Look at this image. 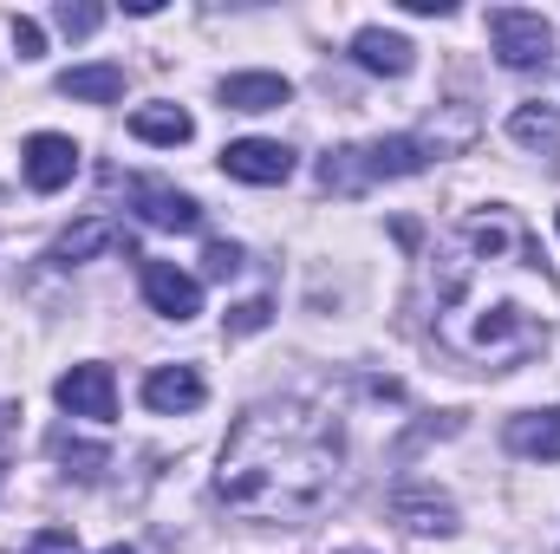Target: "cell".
<instances>
[{
    "label": "cell",
    "instance_id": "6da1fadb",
    "mask_svg": "<svg viewBox=\"0 0 560 554\" xmlns=\"http://www.w3.org/2000/svg\"><path fill=\"white\" fill-rule=\"evenodd\" d=\"M560 287L515 209L463 216L430 268V333L476 372H509L555 339Z\"/></svg>",
    "mask_w": 560,
    "mask_h": 554
},
{
    "label": "cell",
    "instance_id": "7a4b0ae2",
    "mask_svg": "<svg viewBox=\"0 0 560 554\" xmlns=\"http://www.w3.org/2000/svg\"><path fill=\"white\" fill-rule=\"evenodd\" d=\"M346 470L339 417L306 399H261L229 424L215 496L248 522H306Z\"/></svg>",
    "mask_w": 560,
    "mask_h": 554
},
{
    "label": "cell",
    "instance_id": "3957f363",
    "mask_svg": "<svg viewBox=\"0 0 560 554\" xmlns=\"http://www.w3.org/2000/svg\"><path fill=\"white\" fill-rule=\"evenodd\" d=\"M489 39H495V53H502L509 72H535L555 53V26L541 13H528V7H495L489 13Z\"/></svg>",
    "mask_w": 560,
    "mask_h": 554
},
{
    "label": "cell",
    "instance_id": "277c9868",
    "mask_svg": "<svg viewBox=\"0 0 560 554\" xmlns=\"http://www.w3.org/2000/svg\"><path fill=\"white\" fill-rule=\"evenodd\" d=\"M52 399H59L72 417L112 424V417H118V379H112V366H72V372L52 385Z\"/></svg>",
    "mask_w": 560,
    "mask_h": 554
},
{
    "label": "cell",
    "instance_id": "5b68a950",
    "mask_svg": "<svg viewBox=\"0 0 560 554\" xmlns=\"http://www.w3.org/2000/svg\"><path fill=\"white\" fill-rule=\"evenodd\" d=\"M131 209H138L150 229H170V235H189V229H202V209H196V196H183V189H170V183H156V176H138V183H131Z\"/></svg>",
    "mask_w": 560,
    "mask_h": 554
},
{
    "label": "cell",
    "instance_id": "8992f818",
    "mask_svg": "<svg viewBox=\"0 0 560 554\" xmlns=\"http://www.w3.org/2000/svg\"><path fill=\"white\" fill-rule=\"evenodd\" d=\"M20 170H26V183L39 196H52V189H66L79 176V143L59 138V131H39V138H26V150H20Z\"/></svg>",
    "mask_w": 560,
    "mask_h": 554
},
{
    "label": "cell",
    "instance_id": "52a82bcc",
    "mask_svg": "<svg viewBox=\"0 0 560 554\" xmlns=\"http://www.w3.org/2000/svg\"><path fill=\"white\" fill-rule=\"evenodd\" d=\"M143 300L163 320H196L202 313V280L183 275L176 262H143Z\"/></svg>",
    "mask_w": 560,
    "mask_h": 554
},
{
    "label": "cell",
    "instance_id": "ba28073f",
    "mask_svg": "<svg viewBox=\"0 0 560 554\" xmlns=\"http://www.w3.org/2000/svg\"><path fill=\"white\" fill-rule=\"evenodd\" d=\"M222 170L235 176V183H287L293 176V150L275 138H235L229 150H222Z\"/></svg>",
    "mask_w": 560,
    "mask_h": 554
},
{
    "label": "cell",
    "instance_id": "9c48e42d",
    "mask_svg": "<svg viewBox=\"0 0 560 554\" xmlns=\"http://www.w3.org/2000/svg\"><path fill=\"white\" fill-rule=\"evenodd\" d=\"M202 399H209V385H202L196 366H156V372L143 379V405L156 417H183V412H196Z\"/></svg>",
    "mask_w": 560,
    "mask_h": 554
},
{
    "label": "cell",
    "instance_id": "30bf717a",
    "mask_svg": "<svg viewBox=\"0 0 560 554\" xmlns=\"http://www.w3.org/2000/svg\"><path fill=\"white\" fill-rule=\"evenodd\" d=\"M105 249H131V242H125V229H118L112 216H85V222H72V229L52 242L46 262H52V268H85V262L105 255Z\"/></svg>",
    "mask_w": 560,
    "mask_h": 554
},
{
    "label": "cell",
    "instance_id": "8fae6325",
    "mask_svg": "<svg viewBox=\"0 0 560 554\" xmlns=\"http://www.w3.org/2000/svg\"><path fill=\"white\" fill-rule=\"evenodd\" d=\"M392 516H398L411 535H450V529H456V503H450L443 489H430V483H405V489L392 496Z\"/></svg>",
    "mask_w": 560,
    "mask_h": 554
},
{
    "label": "cell",
    "instance_id": "7c38bea8",
    "mask_svg": "<svg viewBox=\"0 0 560 554\" xmlns=\"http://www.w3.org/2000/svg\"><path fill=\"white\" fill-rule=\"evenodd\" d=\"M352 59H359L365 72H385V79H405V72L418 66V46H411L405 33H385V26H365V33H352Z\"/></svg>",
    "mask_w": 560,
    "mask_h": 554
},
{
    "label": "cell",
    "instance_id": "4fadbf2b",
    "mask_svg": "<svg viewBox=\"0 0 560 554\" xmlns=\"http://www.w3.org/2000/svg\"><path fill=\"white\" fill-rule=\"evenodd\" d=\"M502 443H509L515 457H528V463H560V405H555V412H522V417H509Z\"/></svg>",
    "mask_w": 560,
    "mask_h": 554
},
{
    "label": "cell",
    "instance_id": "5bb4252c",
    "mask_svg": "<svg viewBox=\"0 0 560 554\" xmlns=\"http://www.w3.org/2000/svg\"><path fill=\"white\" fill-rule=\"evenodd\" d=\"M293 99V85L280 72H229L222 79V105L229 112H280Z\"/></svg>",
    "mask_w": 560,
    "mask_h": 554
},
{
    "label": "cell",
    "instance_id": "9a60e30c",
    "mask_svg": "<svg viewBox=\"0 0 560 554\" xmlns=\"http://www.w3.org/2000/svg\"><path fill=\"white\" fill-rule=\"evenodd\" d=\"M59 92L79 99V105H118V99H125V66H112V59L72 66V72H59Z\"/></svg>",
    "mask_w": 560,
    "mask_h": 554
},
{
    "label": "cell",
    "instance_id": "2e32d148",
    "mask_svg": "<svg viewBox=\"0 0 560 554\" xmlns=\"http://www.w3.org/2000/svg\"><path fill=\"white\" fill-rule=\"evenodd\" d=\"M365 157V176L378 183V176H418L423 163H430V150H423V138H378L359 150Z\"/></svg>",
    "mask_w": 560,
    "mask_h": 554
},
{
    "label": "cell",
    "instance_id": "e0dca14e",
    "mask_svg": "<svg viewBox=\"0 0 560 554\" xmlns=\"http://www.w3.org/2000/svg\"><path fill=\"white\" fill-rule=\"evenodd\" d=\"M131 138L138 143H189L196 138V118L183 112V105H143V112H131Z\"/></svg>",
    "mask_w": 560,
    "mask_h": 554
},
{
    "label": "cell",
    "instance_id": "ac0fdd59",
    "mask_svg": "<svg viewBox=\"0 0 560 554\" xmlns=\"http://www.w3.org/2000/svg\"><path fill=\"white\" fill-rule=\"evenodd\" d=\"M52 457H59V463H66V476H79V483H98V476L112 470V457H105V450H92V443H72L66 430L52 437Z\"/></svg>",
    "mask_w": 560,
    "mask_h": 554
},
{
    "label": "cell",
    "instance_id": "d6986e66",
    "mask_svg": "<svg viewBox=\"0 0 560 554\" xmlns=\"http://www.w3.org/2000/svg\"><path fill=\"white\" fill-rule=\"evenodd\" d=\"M319 183H326V189H339V196H359L372 176H365V157H359V150H326Z\"/></svg>",
    "mask_w": 560,
    "mask_h": 554
},
{
    "label": "cell",
    "instance_id": "ffe728a7",
    "mask_svg": "<svg viewBox=\"0 0 560 554\" xmlns=\"http://www.w3.org/2000/svg\"><path fill=\"white\" fill-rule=\"evenodd\" d=\"M509 138L515 143H555L560 138V112L555 105H522V112L509 118Z\"/></svg>",
    "mask_w": 560,
    "mask_h": 554
},
{
    "label": "cell",
    "instance_id": "44dd1931",
    "mask_svg": "<svg viewBox=\"0 0 560 554\" xmlns=\"http://www.w3.org/2000/svg\"><path fill=\"white\" fill-rule=\"evenodd\" d=\"M52 20H59V33L85 39V33H98V26H105V7H72V0H66V7L52 13Z\"/></svg>",
    "mask_w": 560,
    "mask_h": 554
},
{
    "label": "cell",
    "instance_id": "7402d4cb",
    "mask_svg": "<svg viewBox=\"0 0 560 554\" xmlns=\"http://www.w3.org/2000/svg\"><path fill=\"white\" fill-rule=\"evenodd\" d=\"M275 320V300H242V307H229V333L242 339V333H261Z\"/></svg>",
    "mask_w": 560,
    "mask_h": 554
},
{
    "label": "cell",
    "instance_id": "603a6c76",
    "mask_svg": "<svg viewBox=\"0 0 560 554\" xmlns=\"http://www.w3.org/2000/svg\"><path fill=\"white\" fill-rule=\"evenodd\" d=\"M202 268H209L215 280H229L235 268H242V249H235V242H209V249H202Z\"/></svg>",
    "mask_w": 560,
    "mask_h": 554
},
{
    "label": "cell",
    "instance_id": "cb8c5ba5",
    "mask_svg": "<svg viewBox=\"0 0 560 554\" xmlns=\"http://www.w3.org/2000/svg\"><path fill=\"white\" fill-rule=\"evenodd\" d=\"M13 46H20V59H39V53H46L39 20H20V13H13Z\"/></svg>",
    "mask_w": 560,
    "mask_h": 554
},
{
    "label": "cell",
    "instance_id": "d4e9b609",
    "mask_svg": "<svg viewBox=\"0 0 560 554\" xmlns=\"http://www.w3.org/2000/svg\"><path fill=\"white\" fill-rule=\"evenodd\" d=\"M26 554H79V542H72V529H39L26 542Z\"/></svg>",
    "mask_w": 560,
    "mask_h": 554
},
{
    "label": "cell",
    "instance_id": "484cf974",
    "mask_svg": "<svg viewBox=\"0 0 560 554\" xmlns=\"http://www.w3.org/2000/svg\"><path fill=\"white\" fill-rule=\"evenodd\" d=\"M405 13H423V20H443V13H456V0H398Z\"/></svg>",
    "mask_w": 560,
    "mask_h": 554
},
{
    "label": "cell",
    "instance_id": "4316f807",
    "mask_svg": "<svg viewBox=\"0 0 560 554\" xmlns=\"http://www.w3.org/2000/svg\"><path fill=\"white\" fill-rule=\"evenodd\" d=\"M13 463V405H0V476Z\"/></svg>",
    "mask_w": 560,
    "mask_h": 554
},
{
    "label": "cell",
    "instance_id": "83f0119b",
    "mask_svg": "<svg viewBox=\"0 0 560 554\" xmlns=\"http://www.w3.org/2000/svg\"><path fill=\"white\" fill-rule=\"evenodd\" d=\"M105 554H138V549H125V542H112V549H105Z\"/></svg>",
    "mask_w": 560,
    "mask_h": 554
},
{
    "label": "cell",
    "instance_id": "f1b7e54d",
    "mask_svg": "<svg viewBox=\"0 0 560 554\" xmlns=\"http://www.w3.org/2000/svg\"><path fill=\"white\" fill-rule=\"evenodd\" d=\"M346 554H359V549H346Z\"/></svg>",
    "mask_w": 560,
    "mask_h": 554
}]
</instances>
